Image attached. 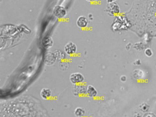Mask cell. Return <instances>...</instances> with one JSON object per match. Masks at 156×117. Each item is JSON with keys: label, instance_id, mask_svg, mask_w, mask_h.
I'll return each instance as SVG.
<instances>
[{"label": "cell", "instance_id": "6da1fadb", "mask_svg": "<svg viewBox=\"0 0 156 117\" xmlns=\"http://www.w3.org/2000/svg\"><path fill=\"white\" fill-rule=\"evenodd\" d=\"M70 80L73 85L81 84L84 81L85 78L82 73L79 72L72 73L70 76Z\"/></svg>", "mask_w": 156, "mask_h": 117}, {"label": "cell", "instance_id": "7a4b0ae2", "mask_svg": "<svg viewBox=\"0 0 156 117\" xmlns=\"http://www.w3.org/2000/svg\"><path fill=\"white\" fill-rule=\"evenodd\" d=\"M53 14L58 19H62L66 16L67 11L64 6L62 5H57L53 9Z\"/></svg>", "mask_w": 156, "mask_h": 117}, {"label": "cell", "instance_id": "3957f363", "mask_svg": "<svg viewBox=\"0 0 156 117\" xmlns=\"http://www.w3.org/2000/svg\"><path fill=\"white\" fill-rule=\"evenodd\" d=\"M77 50L76 45L73 42H69L64 47L65 53L68 55H73L76 53Z\"/></svg>", "mask_w": 156, "mask_h": 117}, {"label": "cell", "instance_id": "277c9868", "mask_svg": "<svg viewBox=\"0 0 156 117\" xmlns=\"http://www.w3.org/2000/svg\"><path fill=\"white\" fill-rule=\"evenodd\" d=\"M87 87L84 85L81 84L75 85L73 87V93L75 96L84 95L86 93Z\"/></svg>", "mask_w": 156, "mask_h": 117}, {"label": "cell", "instance_id": "5b68a950", "mask_svg": "<svg viewBox=\"0 0 156 117\" xmlns=\"http://www.w3.org/2000/svg\"><path fill=\"white\" fill-rule=\"evenodd\" d=\"M57 60L53 52H48L45 54L44 63L47 66H52L55 63Z\"/></svg>", "mask_w": 156, "mask_h": 117}, {"label": "cell", "instance_id": "8992f818", "mask_svg": "<svg viewBox=\"0 0 156 117\" xmlns=\"http://www.w3.org/2000/svg\"><path fill=\"white\" fill-rule=\"evenodd\" d=\"M88 24V20L84 16H79L76 20V25L80 28H85Z\"/></svg>", "mask_w": 156, "mask_h": 117}, {"label": "cell", "instance_id": "52a82bcc", "mask_svg": "<svg viewBox=\"0 0 156 117\" xmlns=\"http://www.w3.org/2000/svg\"><path fill=\"white\" fill-rule=\"evenodd\" d=\"M42 43L43 46L44 48L49 49L53 45V39L51 36H47L43 37L42 41Z\"/></svg>", "mask_w": 156, "mask_h": 117}, {"label": "cell", "instance_id": "ba28073f", "mask_svg": "<svg viewBox=\"0 0 156 117\" xmlns=\"http://www.w3.org/2000/svg\"><path fill=\"white\" fill-rule=\"evenodd\" d=\"M86 94L90 98H95L98 94L97 90L94 86L89 85L87 87Z\"/></svg>", "mask_w": 156, "mask_h": 117}, {"label": "cell", "instance_id": "9c48e42d", "mask_svg": "<svg viewBox=\"0 0 156 117\" xmlns=\"http://www.w3.org/2000/svg\"><path fill=\"white\" fill-rule=\"evenodd\" d=\"M52 95V91L48 88H44L41 91V96L43 99H49Z\"/></svg>", "mask_w": 156, "mask_h": 117}, {"label": "cell", "instance_id": "30bf717a", "mask_svg": "<svg viewBox=\"0 0 156 117\" xmlns=\"http://www.w3.org/2000/svg\"><path fill=\"white\" fill-rule=\"evenodd\" d=\"M53 53L57 60L62 61L65 58L66 53H64L62 50L57 49V50H55Z\"/></svg>", "mask_w": 156, "mask_h": 117}, {"label": "cell", "instance_id": "8fae6325", "mask_svg": "<svg viewBox=\"0 0 156 117\" xmlns=\"http://www.w3.org/2000/svg\"><path fill=\"white\" fill-rule=\"evenodd\" d=\"M74 114L77 117H83L86 114L85 110L82 108L78 107L75 110Z\"/></svg>", "mask_w": 156, "mask_h": 117}, {"label": "cell", "instance_id": "7c38bea8", "mask_svg": "<svg viewBox=\"0 0 156 117\" xmlns=\"http://www.w3.org/2000/svg\"><path fill=\"white\" fill-rule=\"evenodd\" d=\"M149 109V105L144 102L140 106V109L143 112H147Z\"/></svg>", "mask_w": 156, "mask_h": 117}, {"label": "cell", "instance_id": "4fadbf2b", "mask_svg": "<svg viewBox=\"0 0 156 117\" xmlns=\"http://www.w3.org/2000/svg\"><path fill=\"white\" fill-rule=\"evenodd\" d=\"M142 71L141 70H139V69H136L134 71V73L133 74V76H134V77L136 79H139V78H140L141 77L140 76H139L140 74H141L143 73H141Z\"/></svg>", "mask_w": 156, "mask_h": 117}, {"label": "cell", "instance_id": "5bb4252c", "mask_svg": "<svg viewBox=\"0 0 156 117\" xmlns=\"http://www.w3.org/2000/svg\"><path fill=\"white\" fill-rule=\"evenodd\" d=\"M145 54L147 56L150 57L153 55V52H152V50L151 49L147 48L145 50Z\"/></svg>", "mask_w": 156, "mask_h": 117}, {"label": "cell", "instance_id": "9a60e30c", "mask_svg": "<svg viewBox=\"0 0 156 117\" xmlns=\"http://www.w3.org/2000/svg\"><path fill=\"white\" fill-rule=\"evenodd\" d=\"M142 117H156V115L152 112H146Z\"/></svg>", "mask_w": 156, "mask_h": 117}, {"label": "cell", "instance_id": "2e32d148", "mask_svg": "<svg viewBox=\"0 0 156 117\" xmlns=\"http://www.w3.org/2000/svg\"><path fill=\"white\" fill-rule=\"evenodd\" d=\"M127 80V77L126 76H122L120 77V80L122 82H125Z\"/></svg>", "mask_w": 156, "mask_h": 117}, {"label": "cell", "instance_id": "e0dca14e", "mask_svg": "<svg viewBox=\"0 0 156 117\" xmlns=\"http://www.w3.org/2000/svg\"><path fill=\"white\" fill-rule=\"evenodd\" d=\"M88 19H90V20L93 19V16L92 14H89V15H88Z\"/></svg>", "mask_w": 156, "mask_h": 117}, {"label": "cell", "instance_id": "ac0fdd59", "mask_svg": "<svg viewBox=\"0 0 156 117\" xmlns=\"http://www.w3.org/2000/svg\"><path fill=\"white\" fill-rule=\"evenodd\" d=\"M116 1V0H107V2L108 3H111L114 2Z\"/></svg>", "mask_w": 156, "mask_h": 117}, {"label": "cell", "instance_id": "d6986e66", "mask_svg": "<svg viewBox=\"0 0 156 117\" xmlns=\"http://www.w3.org/2000/svg\"><path fill=\"white\" fill-rule=\"evenodd\" d=\"M86 1H87V2H96V1H97V0H86Z\"/></svg>", "mask_w": 156, "mask_h": 117}, {"label": "cell", "instance_id": "ffe728a7", "mask_svg": "<svg viewBox=\"0 0 156 117\" xmlns=\"http://www.w3.org/2000/svg\"></svg>", "mask_w": 156, "mask_h": 117}]
</instances>
